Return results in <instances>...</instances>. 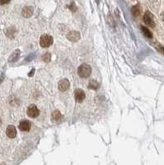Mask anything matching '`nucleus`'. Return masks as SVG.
Masks as SVG:
<instances>
[{
  "label": "nucleus",
  "instance_id": "obj_1",
  "mask_svg": "<svg viewBox=\"0 0 164 165\" xmlns=\"http://www.w3.org/2000/svg\"><path fill=\"white\" fill-rule=\"evenodd\" d=\"M92 73V68L87 64H83L78 69V74L81 78H88Z\"/></svg>",
  "mask_w": 164,
  "mask_h": 165
},
{
  "label": "nucleus",
  "instance_id": "obj_6",
  "mask_svg": "<svg viewBox=\"0 0 164 165\" xmlns=\"http://www.w3.org/2000/svg\"><path fill=\"white\" fill-rule=\"evenodd\" d=\"M85 93L82 89H77L75 91V94H74V98H75V100L78 103H82L84 99H85Z\"/></svg>",
  "mask_w": 164,
  "mask_h": 165
},
{
  "label": "nucleus",
  "instance_id": "obj_17",
  "mask_svg": "<svg viewBox=\"0 0 164 165\" xmlns=\"http://www.w3.org/2000/svg\"><path fill=\"white\" fill-rule=\"evenodd\" d=\"M2 125V121H1V119H0V126Z\"/></svg>",
  "mask_w": 164,
  "mask_h": 165
},
{
  "label": "nucleus",
  "instance_id": "obj_7",
  "mask_svg": "<svg viewBox=\"0 0 164 165\" xmlns=\"http://www.w3.org/2000/svg\"><path fill=\"white\" fill-rule=\"evenodd\" d=\"M69 86H70V84L68 79H62L59 82V90L61 92H64L68 90L69 89Z\"/></svg>",
  "mask_w": 164,
  "mask_h": 165
},
{
  "label": "nucleus",
  "instance_id": "obj_3",
  "mask_svg": "<svg viewBox=\"0 0 164 165\" xmlns=\"http://www.w3.org/2000/svg\"><path fill=\"white\" fill-rule=\"evenodd\" d=\"M26 113H27V116H28L29 117L36 118L39 116L40 112H39L38 108H36V105H30L28 107V108H27Z\"/></svg>",
  "mask_w": 164,
  "mask_h": 165
},
{
  "label": "nucleus",
  "instance_id": "obj_16",
  "mask_svg": "<svg viewBox=\"0 0 164 165\" xmlns=\"http://www.w3.org/2000/svg\"><path fill=\"white\" fill-rule=\"evenodd\" d=\"M10 1H11V0H0V4L1 5L7 4V3H8Z\"/></svg>",
  "mask_w": 164,
  "mask_h": 165
},
{
  "label": "nucleus",
  "instance_id": "obj_11",
  "mask_svg": "<svg viewBox=\"0 0 164 165\" xmlns=\"http://www.w3.org/2000/svg\"><path fill=\"white\" fill-rule=\"evenodd\" d=\"M141 30H142L144 35L145 36H147L148 38H152L153 37L152 32H151L147 27H145V26H141Z\"/></svg>",
  "mask_w": 164,
  "mask_h": 165
},
{
  "label": "nucleus",
  "instance_id": "obj_5",
  "mask_svg": "<svg viewBox=\"0 0 164 165\" xmlns=\"http://www.w3.org/2000/svg\"><path fill=\"white\" fill-rule=\"evenodd\" d=\"M6 134H7V137H9L10 139H13L17 135V130L15 128L14 126L12 125H10L8 126L6 130Z\"/></svg>",
  "mask_w": 164,
  "mask_h": 165
},
{
  "label": "nucleus",
  "instance_id": "obj_2",
  "mask_svg": "<svg viewBox=\"0 0 164 165\" xmlns=\"http://www.w3.org/2000/svg\"><path fill=\"white\" fill-rule=\"evenodd\" d=\"M53 44L52 36L49 35H43L40 39V46L43 48H47Z\"/></svg>",
  "mask_w": 164,
  "mask_h": 165
},
{
  "label": "nucleus",
  "instance_id": "obj_14",
  "mask_svg": "<svg viewBox=\"0 0 164 165\" xmlns=\"http://www.w3.org/2000/svg\"><path fill=\"white\" fill-rule=\"evenodd\" d=\"M98 86H99V84L97 81H95V80H92L90 82V84H89V88L90 89H97L98 88Z\"/></svg>",
  "mask_w": 164,
  "mask_h": 165
},
{
  "label": "nucleus",
  "instance_id": "obj_15",
  "mask_svg": "<svg viewBox=\"0 0 164 165\" xmlns=\"http://www.w3.org/2000/svg\"><path fill=\"white\" fill-rule=\"evenodd\" d=\"M132 12H133V13H134V16H137V15L139 14L140 11H139V9L138 7H133Z\"/></svg>",
  "mask_w": 164,
  "mask_h": 165
},
{
  "label": "nucleus",
  "instance_id": "obj_12",
  "mask_svg": "<svg viewBox=\"0 0 164 165\" xmlns=\"http://www.w3.org/2000/svg\"><path fill=\"white\" fill-rule=\"evenodd\" d=\"M61 117L62 116L59 111H55V112H54L52 113V118L55 120V121H59L61 119Z\"/></svg>",
  "mask_w": 164,
  "mask_h": 165
},
{
  "label": "nucleus",
  "instance_id": "obj_9",
  "mask_svg": "<svg viewBox=\"0 0 164 165\" xmlns=\"http://www.w3.org/2000/svg\"><path fill=\"white\" fill-rule=\"evenodd\" d=\"M68 39L71 41H78L80 39V34L79 31H72L68 35Z\"/></svg>",
  "mask_w": 164,
  "mask_h": 165
},
{
  "label": "nucleus",
  "instance_id": "obj_4",
  "mask_svg": "<svg viewBox=\"0 0 164 165\" xmlns=\"http://www.w3.org/2000/svg\"><path fill=\"white\" fill-rule=\"evenodd\" d=\"M144 22L146 25H148L150 27H154L155 22L154 20H153V17L149 12H146L144 16Z\"/></svg>",
  "mask_w": 164,
  "mask_h": 165
},
{
  "label": "nucleus",
  "instance_id": "obj_10",
  "mask_svg": "<svg viewBox=\"0 0 164 165\" xmlns=\"http://www.w3.org/2000/svg\"><path fill=\"white\" fill-rule=\"evenodd\" d=\"M33 13V7H25L21 12V14L24 17H31Z\"/></svg>",
  "mask_w": 164,
  "mask_h": 165
},
{
  "label": "nucleus",
  "instance_id": "obj_8",
  "mask_svg": "<svg viewBox=\"0 0 164 165\" xmlns=\"http://www.w3.org/2000/svg\"><path fill=\"white\" fill-rule=\"evenodd\" d=\"M31 129V122L29 121H21L19 124V130L21 131H29Z\"/></svg>",
  "mask_w": 164,
  "mask_h": 165
},
{
  "label": "nucleus",
  "instance_id": "obj_13",
  "mask_svg": "<svg viewBox=\"0 0 164 165\" xmlns=\"http://www.w3.org/2000/svg\"><path fill=\"white\" fill-rule=\"evenodd\" d=\"M19 50H16L12 55H11V57L9 58V62H12V61H16L17 59L19 56Z\"/></svg>",
  "mask_w": 164,
  "mask_h": 165
}]
</instances>
